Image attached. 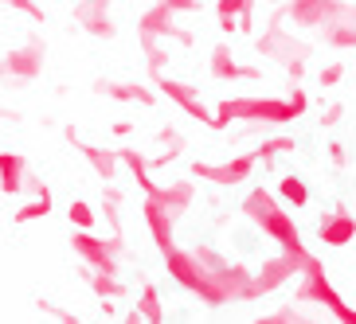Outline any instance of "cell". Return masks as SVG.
<instances>
[{
	"mask_svg": "<svg viewBox=\"0 0 356 324\" xmlns=\"http://www.w3.org/2000/svg\"><path fill=\"white\" fill-rule=\"evenodd\" d=\"M353 71H356V67H353Z\"/></svg>",
	"mask_w": 356,
	"mask_h": 324,
	"instance_id": "obj_38",
	"label": "cell"
},
{
	"mask_svg": "<svg viewBox=\"0 0 356 324\" xmlns=\"http://www.w3.org/2000/svg\"><path fill=\"white\" fill-rule=\"evenodd\" d=\"M345 71H348V67H341V63H329L325 71H317V83H321V90H333V86H341Z\"/></svg>",
	"mask_w": 356,
	"mask_h": 324,
	"instance_id": "obj_30",
	"label": "cell"
},
{
	"mask_svg": "<svg viewBox=\"0 0 356 324\" xmlns=\"http://www.w3.org/2000/svg\"><path fill=\"white\" fill-rule=\"evenodd\" d=\"M243 215H247V219H251L266 239L278 242L282 250L298 254V258L309 254V250H305V242H302V230H298V223H293V215L278 207V199H274L266 188H254L251 196L243 199Z\"/></svg>",
	"mask_w": 356,
	"mask_h": 324,
	"instance_id": "obj_3",
	"label": "cell"
},
{
	"mask_svg": "<svg viewBox=\"0 0 356 324\" xmlns=\"http://www.w3.org/2000/svg\"><path fill=\"white\" fill-rule=\"evenodd\" d=\"M47 211H51V191L43 188V191H35L32 203H24V207L12 215V223H16V227H24V223H32V219H43Z\"/></svg>",
	"mask_w": 356,
	"mask_h": 324,
	"instance_id": "obj_23",
	"label": "cell"
},
{
	"mask_svg": "<svg viewBox=\"0 0 356 324\" xmlns=\"http://www.w3.org/2000/svg\"><path fill=\"white\" fill-rule=\"evenodd\" d=\"M254 164H259V153H243V157L220 160V164L196 160V164L188 168V176L192 180H208V184H216V188H235V184H243V180L254 172Z\"/></svg>",
	"mask_w": 356,
	"mask_h": 324,
	"instance_id": "obj_8",
	"label": "cell"
},
{
	"mask_svg": "<svg viewBox=\"0 0 356 324\" xmlns=\"http://www.w3.org/2000/svg\"><path fill=\"white\" fill-rule=\"evenodd\" d=\"M293 148H298V141H293V137H270V141H266V145H259L254 153H259V160L266 164V160H274L278 153H293Z\"/></svg>",
	"mask_w": 356,
	"mask_h": 324,
	"instance_id": "obj_27",
	"label": "cell"
},
{
	"mask_svg": "<svg viewBox=\"0 0 356 324\" xmlns=\"http://www.w3.org/2000/svg\"><path fill=\"white\" fill-rule=\"evenodd\" d=\"M67 141H71V145L79 148L86 160H90V168H95L102 180H114V172H118V164H114L118 153H106V148H98V145H83V141H74V137H67Z\"/></svg>",
	"mask_w": 356,
	"mask_h": 324,
	"instance_id": "obj_21",
	"label": "cell"
},
{
	"mask_svg": "<svg viewBox=\"0 0 356 324\" xmlns=\"http://www.w3.org/2000/svg\"><path fill=\"white\" fill-rule=\"evenodd\" d=\"M266 324H293V321H305V313L298 309V305H286V309H278V313H270V316H262Z\"/></svg>",
	"mask_w": 356,
	"mask_h": 324,
	"instance_id": "obj_33",
	"label": "cell"
},
{
	"mask_svg": "<svg viewBox=\"0 0 356 324\" xmlns=\"http://www.w3.org/2000/svg\"><path fill=\"white\" fill-rule=\"evenodd\" d=\"M129 321H165V305H161V289H157V285H145V293L137 297Z\"/></svg>",
	"mask_w": 356,
	"mask_h": 324,
	"instance_id": "obj_22",
	"label": "cell"
},
{
	"mask_svg": "<svg viewBox=\"0 0 356 324\" xmlns=\"http://www.w3.org/2000/svg\"><path fill=\"white\" fill-rule=\"evenodd\" d=\"M106 215H110V227H122V191H106Z\"/></svg>",
	"mask_w": 356,
	"mask_h": 324,
	"instance_id": "obj_32",
	"label": "cell"
},
{
	"mask_svg": "<svg viewBox=\"0 0 356 324\" xmlns=\"http://www.w3.org/2000/svg\"><path fill=\"white\" fill-rule=\"evenodd\" d=\"M153 199H161L172 215H180L184 207H192V199H196V184H192V180H172V184H165Z\"/></svg>",
	"mask_w": 356,
	"mask_h": 324,
	"instance_id": "obj_20",
	"label": "cell"
},
{
	"mask_svg": "<svg viewBox=\"0 0 356 324\" xmlns=\"http://www.w3.org/2000/svg\"><path fill=\"white\" fill-rule=\"evenodd\" d=\"M345 121V102H329L325 105V114H321V129L329 133V129H337Z\"/></svg>",
	"mask_w": 356,
	"mask_h": 324,
	"instance_id": "obj_31",
	"label": "cell"
},
{
	"mask_svg": "<svg viewBox=\"0 0 356 324\" xmlns=\"http://www.w3.org/2000/svg\"><path fill=\"white\" fill-rule=\"evenodd\" d=\"M211 74H216V78H223V83H239V78L259 83V78H262L259 67H239L235 59H231V43L227 40H220L216 47H211Z\"/></svg>",
	"mask_w": 356,
	"mask_h": 324,
	"instance_id": "obj_16",
	"label": "cell"
},
{
	"mask_svg": "<svg viewBox=\"0 0 356 324\" xmlns=\"http://www.w3.org/2000/svg\"><path fill=\"white\" fill-rule=\"evenodd\" d=\"M24 180H28V160L20 153H0V191L4 196H20Z\"/></svg>",
	"mask_w": 356,
	"mask_h": 324,
	"instance_id": "obj_18",
	"label": "cell"
},
{
	"mask_svg": "<svg viewBox=\"0 0 356 324\" xmlns=\"http://www.w3.org/2000/svg\"><path fill=\"white\" fill-rule=\"evenodd\" d=\"M141 211H145L149 235H153V242H157V250H168V246H172V223H177V215L153 196H145V207Z\"/></svg>",
	"mask_w": 356,
	"mask_h": 324,
	"instance_id": "obj_17",
	"label": "cell"
},
{
	"mask_svg": "<svg viewBox=\"0 0 356 324\" xmlns=\"http://www.w3.org/2000/svg\"><path fill=\"white\" fill-rule=\"evenodd\" d=\"M172 16H180V12H200V0H161Z\"/></svg>",
	"mask_w": 356,
	"mask_h": 324,
	"instance_id": "obj_34",
	"label": "cell"
},
{
	"mask_svg": "<svg viewBox=\"0 0 356 324\" xmlns=\"http://www.w3.org/2000/svg\"><path fill=\"white\" fill-rule=\"evenodd\" d=\"M278 196H282L286 203H293V207H305V203H309V188H305L302 176H282L278 180Z\"/></svg>",
	"mask_w": 356,
	"mask_h": 324,
	"instance_id": "obj_24",
	"label": "cell"
},
{
	"mask_svg": "<svg viewBox=\"0 0 356 324\" xmlns=\"http://www.w3.org/2000/svg\"><path fill=\"white\" fill-rule=\"evenodd\" d=\"M345 8H348V0H286L278 12L293 28H317L321 32L325 24H333Z\"/></svg>",
	"mask_w": 356,
	"mask_h": 324,
	"instance_id": "obj_9",
	"label": "cell"
},
{
	"mask_svg": "<svg viewBox=\"0 0 356 324\" xmlns=\"http://www.w3.org/2000/svg\"><path fill=\"white\" fill-rule=\"evenodd\" d=\"M0 114H4V110H0Z\"/></svg>",
	"mask_w": 356,
	"mask_h": 324,
	"instance_id": "obj_37",
	"label": "cell"
},
{
	"mask_svg": "<svg viewBox=\"0 0 356 324\" xmlns=\"http://www.w3.org/2000/svg\"><path fill=\"white\" fill-rule=\"evenodd\" d=\"M90 285H95L98 297H122V285L114 282V273H106V270H95V273H90Z\"/></svg>",
	"mask_w": 356,
	"mask_h": 324,
	"instance_id": "obj_28",
	"label": "cell"
},
{
	"mask_svg": "<svg viewBox=\"0 0 356 324\" xmlns=\"http://www.w3.org/2000/svg\"><path fill=\"white\" fill-rule=\"evenodd\" d=\"M329 160H333L337 168H345V164H348V148L341 145V141H337V137H333V141H329Z\"/></svg>",
	"mask_w": 356,
	"mask_h": 324,
	"instance_id": "obj_35",
	"label": "cell"
},
{
	"mask_svg": "<svg viewBox=\"0 0 356 324\" xmlns=\"http://www.w3.org/2000/svg\"><path fill=\"white\" fill-rule=\"evenodd\" d=\"M247 12H254V0H216V16L220 20L239 24V16H247Z\"/></svg>",
	"mask_w": 356,
	"mask_h": 324,
	"instance_id": "obj_26",
	"label": "cell"
},
{
	"mask_svg": "<svg viewBox=\"0 0 356 324\" xmlns=\"http://www.w3.org/2000/svg\"><path fill=\"white\" fill-rule=\"evenodd\" d=\"M321 40H325V47H333V51H356V0H348V8L341 12L333 24H325Z\"/></svg>",
	"mask_w": 356,
	"mask_h": 324,
	"instance_id": "obj_15",
	"label": "cell"
},
{
	"mask_svg": "<svg viewBox=\"0 0 356 324\" xmlns=\"http://www.w3.org/2000/svg\"><path fill=\"white\" fill-rule=\"evenodd\" d=\"M137 32L149 35V40H165V43H168V40H177V43H184V47L192 43V32H184V28H177V24H172V12H168L161 0L145 12V16H141Z\"/></svg>",
	"mask_w": 356,
	"mask_h": 324,
	"instance_id": "obj_13",
	"label": "cell"
},
{
	"mask_svg": "<svg viewBox=\"0 0 356 324\" xmlns=\"http://www.w3.org/2000/svg\"><path fill=\"white\" fill-rule=\"evenodd\" d=\"M270 4H286V0H270Z\"/></svg>",
	"mask_w": 356,
	"mask_h": 324,
	"instance_id": "obj_36",
	"label": "cell"
},
{
	"mask_svg": "<svg viewBox=\"0 0 356 324\" xmlns=\"http://www.w3.org/2000/svg\"><path fill=\"white\" fill-rule=\"evenodd\" d=\"M165 254V270L177 285H184L188 293H196L200 301L208 305H231L243 301V289L251 282V270L247 266H227L216 250L208 246H192V250H180L177 242L168 246Z\"/></svg>",
	"mask_w": 356,
	"mask_h": 324,
	"instance_id": "obj_1",
	"label": "cell"
},
{
	"mask_svg": "<svg viewBox=\"0 0 356 324\" xmlns=\"http://www.w3.org/2000/svg\"><path fill=\"white\" fill-rule=\"evenodd\" d=\"M298 270H302V258L290 254V250H282L278 258H266L262 270L251 273V282H247V289H243V301H259V297H266V293L282 289L290 278H298Z\"/></svg>",
	"mask_w": 356,
	"mask_h": 324,
	"instance_id": "obj_6",
	"label": "cell"
},
{
	"mask_svg": "<svg viewBox=\"0 0 356 324\" xmlns=\"http://www.w3.org/2000/svg\"><path fill=\"white\" fill-rule=\"evenodd\" d=\"M74 20L86 35L95 40H110L114 35V20H110V0H79L74 4Z\"/></svg>",
	"mask_w": 356,
	"mask_h": 324,
	"instance_id": "obj_14",
	"label": "cell"
},
{
	"mask_svg": "<svg viewBox=\"0 0 356 324\" xmlns=\"http://www.w3.org/2000/svg\"><path fill=\"white\" fill-rule=\"evenodd\" d=\"M309 114V94L302 83H290V98H227L216 110L211 129H227L231 121H251V126H290Z\"/></svg>",
	"mask_w": 356,
	"mask_h": 324,
	"instance_id": "obj_2",
	"label": "cell"
},
{
	"mask_svg": "<svg viewBox=\"0 0 356 324\" xmlns=\"http://www.w3.org/2000/svg\"><path fill=\"white\" fill-rule=\"evenodd\" d=\"M254 51L262 59H274V63H282L286 74H290V83H302L305 78V63L314 59V47L305 40H298L293 32H282V12L274 8L270 12V28L254 40Z\"/></svg>",
	"mask_w": 356,
	"mask_h": 324,
	"instance_id": "obj_5",
	"label": "cell"
},
{
	"mask_svg": "<svg viewBox=\"0 0 356 324\" xmlns=\"http://www.w3.org/2000/svg\"><path fill=\"white\" fill-rule=\"evenodd\" d=\"M98 94H110V98H122V102H137V105H157V94L141 83H95Z\"/></svg>",
	"mask_w": 356,
	"mask_h": 324,
	"instance_id": "obj_19",
	"label": "cell"
},
{
	"mask_svg": "<svg viewBox=\"0 0 356 324\" xmlns=\"http://www.w3.org/2000/svg\"><path fill=\"white\" fill-rule=\"evenodd\" d=\"M71 223L79 230H95V207L83 203V199H74V203H71Z\"/></svg>",
	"mask_w": 356,
	"mask_h": 324,
	"instance_id": "obj_29",
	"label": "cell"
},
{
	"mask_svg": "<svg viewBox=\"0 0 356 324\" xmlns=\"http://www.w3.org/2000/svg\"><path fill=\"white\" fill-rule=\"evenodd\" d=\"M153 83H157V90L168 98V102H177V105H180V110H184L188 117H196L200 126H211V121H216V114H208V105L200 102V90H196V86L180 83V78H168L165 71H157V74H153Z\"/></svg>",
	"mask_w": 356,
	"mask_h": 324,
	"instance_id": "obj_11",
	"label": "cell"
},
{
	"mask_svg": "<svg viewBox=\"0 0 356 324\" xmlns=\"http://www.w3.org/2000/svg\"><path fill=\"white\" fill-rule=\"evenodd\" d=\"M71 246L74 254L90 266V270H106V273H114L118 270V254H122V230H114L110 239H98L95 230H74L71 235Z\"/></svg>",
	"mask_w": 356,
	"mask_h": 324,
	"instance_id": "obj_7",
	"label": "cell"
},
{
	"mask_svg": "<svg viewBox=\"0 0 356 324\" xmlns=\"http://www.w3.org/2000/svg\"><path fill=\"white\" fill-rule=\"evenodd\" d=\"M317 239H321L325 246H333V250L353 246L356 242V215L348 207H333L329 215H321V223H317Z\"/></svg>",
	"mask_w": 356,
	"mask_h": 324,
	"instance_id": "obj_12",
	"label": "cell"
},
{
	"mask_svg": "<svg viewBox=\"0 0 356 324\" xmlns=\"http://www.w3.org/2000/svg\"><path fill=\"white\" fill-rule=\"evenodd\" d=\"M43 43L32 40V43H24V47H12L4 59H0V78L4 83H32V78H40L43 71Z\"/></svg>",
	"mask_w": 356,
	"mask_h": 324,
	"instance_id": "obj_10",
	"label": "cell"
},
{
	"mask_svg": "<svg viewBox=\"0 0 356 324\" xmlns=\"http://www.w3.org/2000/svg\"><path fill=\"white\" fill-rule=\"evenodd\" d=\"M141 51H145L149 74H157L161 67L168 63V47H161V40H149V35H141Z\"/></svg>",
	"mask_w": 356,
	"mask_h": 324,
	"instance_id": "obj_25",
	"label": "cell"
},
{
	"mask_svg": "<svg viewBox=\"0 0 356 324\" xmlns=\"http://www.w3.org/2000/svg\"><path fill=\"white\" fill-rule=\"evenodd\" d=\"M293 301H298V305H317V309H325V313H333L337 321L356 324V309L341 297V293H337V285L329 282V273H325V262L314 258V254H305V258H302Z\"/></svg>",
	"mask_w": 356,
	"mask_h": 324,
	"instance_id": "obj_4",
	"label": "cell"
}]
</instances>
